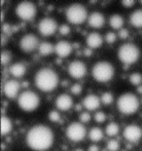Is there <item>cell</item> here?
I'll return each instance as SVG.
<instances>
[{"mask_svg":"<svg viewBox=\"0 0 142 151\" xmlns=\"http://www.w3.org/2000/svg\"><path fill=\"white\" fill-rule=\"evenodd\" d=\"M54 134L48 126L43 124L34 125L28 130L26 143L28 147L34 151H45L51 147Z\"/></svg>","mask_w":142,"mask_h":151,"instance_id":"1","label":"cell"},{"mask_svg":"<svg viewBox=\"0 0 142 151\" xmlns=\"http://www.w3.org/2000/svg\"><path fill=\"white\" fill-rule=\"evenodd\" d=\"M34 82L36 87L41 91L50 92L58 85V75L52 69L42 68L36 72Z\"/></svg>","mask_w":142,"mask_h":151,"instance_id":"2","label":"cell"},{"mask_svg":"<svg viewBox=\"0 0 142 151\" xmlns=\"http://www.w3.org/2000/svg\"><path fill=\"white\" fill-rule=\"evenodd\" d=\"M117 108L121 113L131 115L139 108V100L133 93H124L119 96L117 100Z\"/></svg>","mask_w":142,"mask_h":151,"instance_id":"3","label":"cell"},{"mask_svg":"<svg viewBox=\"0 0 142 151\" xmlns=\"http://www.w3.org/2000/svg\"><path fill=\"white\" fill-rule=\"evenodd\" d=\"M114 75V67L107 61H99L95 63L92 68V76L98 82H107Z\"/></svg>","mask_w":142,"mask_h":151,"instance_id":"4","label":"cell"},{"mask_svg":"<svg viewBox=\"0 0 142 151\" xmlns=\"http://www.w3.org/2000/svg\"><path fill=\"white\" fill-rule=\"evenodd\" d=\"M140 51L139 48L133 43L122 44L118 49V58L123 64H133L138 60Z\"/></svg>","mask_w":142,"mask_h":151,"instance_id":"5","label":"cell"},{"mask_svg":"<svg viewBox=\"0 0 142 151\" xmlns=\"http://www.w3.org/2000/svg\"><path fill=\"white\" fill-rule=\"evenodd\" d=\"M39 96L33 91L26 90L18 96V105L23 111L31 112L39 106Z\"/></svg>","mask_w":142,"mask_h":151,"instance_id":"6","label":"cell"},{"mask_svg":"<svg viewBox=\"0 0 142 151\" xmlns=\"http://www.w3.org/2000/svg\"><path fill=\"white\" fill-rule=\"evenodd\" d=\"M66 18L72 24H82L85 20L88 18L87 17V10L82 4H71L66 9Z\"/></svg>","mask_w":142,"mask_h":151,"instance_id":"7","label":"cell"},{"mask_svg":"<svg viewBox=\"0 0 142 151\" xmlns=\"http://www.w3.org/2000/svg\"><path fill=\"white\" fill-rule=\"evenodd\" d=\"M16 15L24 21H31L36 15V7L30 1H22L16 6Z\"/></svg>","mask_w":142,"mask_h":151,"instance_id":"8","label":"cell"},{"mask_svg":"<svg viewBox=\"0 0 142 151\" xmlns=\"http://www.w3.org/2000/svg\"><path fill=\"white\" fill-rule=\"evenodd\" d=\"M66 136L73 142H79L86 136V128L81 122H72L66 128Z\"/></svg>","mask_w":142,"mask_h":151,"instance_id":"9","label":"cell"},{"mask_svg":"<svg viewBox=\"0 0 142 151\" xmlns=\"http://www.w3.org/2000/svg\"><path fill=\"white\" fill-rule=\"evenodd\" d=\"M39 40L32 33H27L23 36L19 41L20 49L26 53H30L34 51L36 48L39 47Z\"/></svg>","mask_w":142,"mask_h":151,"instance_id":"10","label":"cell"},{"mask_svg":"<svg viewBox=\"0 0 142 151\" xmlns=\"http://www.w3.org/2000/svg\"><path fill=\"white\" fill-rule=\"evenodd\" d=\"M57 27L58 25L55 20L50 17H46L41 20L38 24V31L42 36H50L56 32Z\"/></svg>","mask_w":142,"mask_h":151,"instance_id":"11","label":"cell"},{"mask_svg":"<svg viewBox=\"0 0 142 151\" xmlns=\"http://www.w3.org/2000/svg\"><path fill=\"white\" fill-rule=\"evenodd\" d=\"M123 136L128 142L137 143L142 137V130L138 125H127L123 130Z\"/></svg>","mask_w":142,"mask_h":151,"instance_id":"12","label":"cell"},{"mask_svg":"<svg viewBox=\"0 0 142 151\" xmlns=\"http://www.w3.org/2000/svg\"><path fill=\"white\" fill-rule=\"evenodd\" d=\"M86 72H87L86 65L82 61L74 60L68 65V73L74 79L82 78L86 74Z\"/></svg>","mask_w":142,"mask_h":151,"instance_id":"13","label":"cell"},{"mask_svg":"<svg viewBox=\"0 0 142 151\" xmlns=\"http://www.w3.org/2000/svg\"><path fill=\"white\" fill-rule=\"evenodd\" d=\"M20 89V83L15 79H10L6 81L3 86V93L10 99H13L18 95Z\"/></svg>","mask_w":142,"mask_h":151,"instance_id":"14","label":"cell"},{"mask_svg":"<svg viewBox=\"0 0 142 151\" xmlns=\"http://www.w3.org/2000/svg\"><path fill=\"white\" fill-rule=\"evenodd\" d=\"M54 52L61 58L67 57L72 52V45L65 40H60L54 46Z\"/></svg>","mask_w":142,"mask_h":151,"instance_id":"15","label":"cell"},{"mask_svg":"<svg viewBox=\"0 0 142 151\" xmlns=\"http://www.w3.org/2000/svg\"><path fill=\"white\" fill-rule=\"evenodd\" d=\"M55 105L61 111H67L73 105V101H72V98L68 94H60L56 98Z\"/></svg>","mask_w":142,"mask_h":151,"instance_id":"16","label":"cell"},{"mask_svg":"<svg viewBox=\"0 0 142 151\" xmlns=\"http://www.w3.org/2000/svg\"><path fill=\"white\" fill-rule=\"evenodd\" d=\"M100 101H101L100 98L95 95V94H88L87 96H85L82 104H83V106L87 110L93 111V110H96L97 108H99Z\"/></svg>","mask_w":142,"mask_h":151,"instance_id":"17","label":"cell"},{"mask_svg":"<svg viewBox=\"0 0 142 151\" xmlns=\"http://www.w3.org/2000/svg\"><path fill=\"white\" fill-rule=\"evenodd\" d=\"M88 24L90 27L93 28H101L105 23V18L104 15L100 12H93L88 16L87 18Z\"/></svg>","mask_w":142,"mask_h":151,"instance_id":"18","label":"cell"},{"mask_svg":"<svg viewBox=\"0 0 142 151\" xmlns=\"http://www.w3.org/2000/svg\"><path fill=\"white\" fill-rule=\"evenodd\" d=\"M87 46L91 49H96L99 48L103 43V38L98 32H91L87 35L86 38Z\"/></svg>","mask_w":142,"mask_h":151,"instance_id":"19","label":"cell"},{"mask_svg":"<svg viewBox=\"0 0 142 151\" xmlns=\"http://www.w3.org/2000/svg\"><path fill=\"white\" fill-rule=\"evenodd\" d=\"M9 72L15 78H21L26 72V67L23 63H14L13 65L10 66Z\"/></svg>","mask_w":142,"mask_h":151,"instance_id":"20","label":"cell"},{"mask_svg":"<svg viewBox=\"0 0 142 151\" xmlns=\"http://www.w3.org/2000/svg\"><path fill=\"white\" fill-rule=\"evenodd\" d=\"M131 25L136 28H142V9H137L130 15Z\"/></svg>","mask_w":142,"mask_h":151,"instance_id":"21","label":"cell"},{"mask_svg":"<svg viewBox=\"0 0 142 151\" xmlns=\"http://www.w3.org/2000/svg\"><path fill=\"white\" fill-rule=\"evenodd\" d=\"M109 24L113 29H122V26L124 24V20L122 16L119 14H113L109 18Z\"/></svg>","mask_w":142,"mask_h":151,"instance_id":"22","label":"cell"},{"mask_svg":"<svg viewBox=\"0 0 142 151\" xmlns=\"http://www.w3.org/2000/svg\"><path fill=\"white\" fill-rule=\"evenodd\" d=\"M12 130V122L8 117L2 116L1 117V135H7Z\"/></svg>","mask_w":142,"mask_h":151,"instance_id":"23","label":"cell"},{"mask_svg":"<svg viewBox=\"0 0 142 151\" xmlns=\"http://www.w3.org/2000/svg\"><path fill=\"white\" fill-rule=\"evenodd\" d=\"M38 51H39V53L42 56L50 55L54 51V46L47 41L42 42V43H40L39 47H38Z\"/></svg>","mask_w":142,"mask_h":151,"instance_id":"24","label":"cell"},{"mask_svg":"<svg viewBox=\"0 0 142 151\" xmlns=\"http://www.w3.org/2000/svg\"><path fill=\"white\" fill-rule=\"evenodd\" d=\"M89 138L91 141L98 142L103 138V131L99 127H92L89 131Z\"/></svg>","mask_w":142,"mask_h":151,"instance_id":"25","label":"cell"},{"mask_svg":"<svg viewBox=\"0 0 142 151\" xmlns=\"http://www.w3.org/2000/svg\"><path fill=\"white\" fill-rule=\"evenodd\" d=\"M105 133L108 136H115L119 133V126L115 122H111V123L106 125V128H105Z\"/></svg>","mask_w":142,"mask_h":151,"instance_id":"26","label":"cell"},{"mask_svg":"<svg viewBox=\"0 0 142 151\" xmlns=\"http://www.w3.org/2000/svg\"><path fill=\"white\" fill-rule=\"evenodd\" d=\"M129 81L132 85H135V86H139L142 82V75L140 73H132L129 77Z\"/></svg>","mask_w":142,"mask_h":151,"instance_id":"27","label":"cell"},{"mask_svg":"<svg viewBox=\"0 0 142 151\" xmlns=\"http://www.w3.org/2000/svg\"><path fill=\"white\" fill-rule=\"evenodd\" d=\"M107 149L109 151H118L120 148V144L117 140L115 139H110L106 144Z\"/></svg>","mask_w":142,"mask_h":151,"instance_id":"28","label":"cell"},{"mask_svg":"<svg viewBox=\"0 0 142 151\" xmlns=\"http://www.w3.org/2000/svg\"><path fill=\"white\" fill-rule=\"evenodd\" d=\"M100 100L103 104H105V105H109L113 102V95L110 93V92H105V93H103L101 95V98H100Z\"/></svg>","mask_w":142,"mask_h":151,"instance_id":"29","label":"cell"},{"mask_svg":"<svg viewBox=\"0 0 142 151\" xmlns=\"http://www.w3.org/2000/svg\"><path fill=\"white\" fill-rule=\"evenodd\" d=\"M94 119L97 123H103V122H105V120H106V115H105L104 112L98 111L94 114Z\"/></svg>","mask_w":142,"mask_h":151,"instance_id":"30","label":"cell"},{"mask_svg":"<svg viewBox=\"0 0 142 151\" xmlns=\"http://www.w3.org/2000/svg\"><path fill=\"white\" fill-rule=\"evenodd\" d=\"M11 59V55L8 51H2L1 52V64H7Z\"/></svg>","mask_w":142,"mask_h":151,"instance_id":"31","label":"cell"},{"mask_svg":"<svg viewBox=\"0 0 142 151\" xmlns=\"http://www.w3.org/2000/svg\"><path fill=\"white\" fill-rule=\"evenodd\" d=\"M49 119L53 122H59L61 120V116L60 114L58 113L57 111H50L49 112Z\"/></svg>","mask_w":142,"mask_h":151,"instance_id":"32","label":"cell"},{"mask_svg":"<svg viewBox=\"0 0 142 151\" xmlns=\"http://www.w3.org/2000/svg\"><path fill=\"white\" fill-rule=\"evenodd\" d=\"M79 119L81 121V123H88V122L91 120V115H90L88 112H81L79 116Z\"/></svg>","mask_w":142,"mask_h":151,"instance_id":"33","label":"cell"},{"mask_svg":"<svg viewBox=\"0 0 142 151\" xmlns=\"http://www.w3.org/2000/svg\"><path fill=\"white\" fill-rule=\"evenodd\" d=\"M116 38H117V36H116V34L114 32H107L106 35H105V40H106L107 43H114Z\"/></svg>","mask_w":142,"mask_h":151,"instance_id":"34","label":"cell"},{"mask_svg":"<svg viewBox=\"0 0 142 151\" xmlns=\"http://www.w3.org/2000/svg\"><path fill=\"white\" fill-rule=\"evenodd\" d=\"M59 32L62 35H68L69 33H70V27L67 24H62L59 27Z\"/></svg>","mask_w":142,"mask_h":151,"instance_id":"35","label":"cell"},{"mask_svg":"<svg viewBox=\"0 0 142 151\" xmlns=\"http://www.w3.org/2000/svg\"><path fill=\"white\" fill-rule=\"evenodd\" d=\"M71 92L72 93L74 94V95H79L80 93H81V91H82V87H81V85L80 84H74L73 86L71 87Z\"/></svg>","mask_w":142,"mask_h":151,"instance_id":"36","label":"cell"},{"mask_svg":"<svg viewBox=\"0 0 142 151\" xmlns=\"http://www.w3.org/2000/svg\"><path fill=\"white\" fill-rule=\"evenodd\" d=\"M129 36V31L125 28H122V29L119 30V37L121 39H126Z\"/></svg>","mask_w":142,"mask_h":151,"instance_id":"37","label":"cell"},{"mask_svg":"<svg viewBox=\"0 0 142 151\" xmlns=\"http://www.w3.org/2000/svg\"><path fill=\"white\" fill-rule=\"evenodd\" d=\"M121 3L124 7H127V8H130V7L134 6V4H135V1L134 0H123V1H121Z\"/></svg>","mask_w":142,"mask_h":151,"instance_id":"38","label":"cell"},{"mask_svg":"<svg viewBox=\"0 0 142 151\" xmlns=\"http://www.w3.org/2000/svg\"><path fill=\"white\" fill-rule=\"evenodd\" d=\"M88 151H99V147L95 144H92L90 145L89 148H88Z\"/></svg>","mask_w":142,"mask_h":151,"instance_id":"39","label":"cell"},{"mask_svg":"<svg viewBox=\"0 0 142 151\" xmlns=\"http://www.w3.org/2000/svg\"><path fill=\"white\" fill-rule=\"evenodd\" d=\"M84 53H85V54H86V55H90V54H91V53H92V51L91 50H90V49H85V51H84Z\"/></svg>","mask_w":142,"mask_h":151,"instance_id":"40","label":"cell"},{"mask_svg":"<svg viewBox=\"0 0 142 151\" xmlns=\"http://www.w3.org/2000/svg\"><path fill=\"white\" fill-rule=\"evenodd\" d=\"M137 91H138V93H142V86H139L138 87Z\"/></svg>","mask_w":142,"mask_h":151,"instance_id":"41","label":"cell"},{"mask_svg":"<svg viewBox=\"0 0 142 151\" xmlns=\"http://www.w3.org/2000/svg\"><path fill=\"white\" fill-rule=\"evenodd\" d=\"M80 108H81V105H79L78 104V105L76 106V110H80Z\"/></svg>","mask_w":142,"mask_h":151,"instance_id":"42","label":"cell"},{"mask_svg":"<svg viewBox=\"0 0 142 151\" xmlns=\"http://www.w3.org/2000/svg\"><path fill=\"white\" fill-rule=\"evenodd\" d=\"M75 151H83V150H81V149H77V150H75Z\"/></svg>","mask_w":142,"mask_h":151,"instance_id":"43","label":"cell"},{"mask_svg":"<svg viewBox=\"0 0 142 151\" xmlns=\"http://www.w3.org/2000/svg\"><path fill=\"white\" fill-rule=\"evenodd\" d=\"M140 3H141V4H142V0H141V1H140Z\"/></svg>","mask_w":142,"mask_h":151,"instance_id":"44","label":"cell"},{"mask_svg":"<svg viewBox=\"0 0 142 151\" xmlns=\"http://www.w3.org/2000/svg\"><path fill=\"white\" fill-rule=\"evenodd\" d=\"M141 101H142V100H141Z\"/></svg>","mask_w":142,"mask_h":151,"instance_id":"45","label":"cell"}]
</instances>
